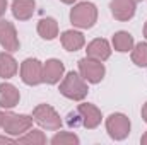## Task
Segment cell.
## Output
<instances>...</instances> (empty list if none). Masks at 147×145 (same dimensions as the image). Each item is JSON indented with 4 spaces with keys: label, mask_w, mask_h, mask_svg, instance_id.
<instances>
[{
    "label": "cell",
    "mask_w": 147,
    "mask_h": 145,
    "mask_svg": "<svg viewBox=\"0 0 147 145\" xmlns=\"http://www.w3.org/2000/svg\"><path fill=\"white\" fill-rule=\"evenodd\" d=\"M111 15L116 21H130L135 15V2L134 0H111L110 2Z\"/></svg>",
    "instance_id": "11"
},
{
    "label": "cell",
    "mask_w": 147,
    "mask_h": 145,
    "mask_svg": "<svg viewBox=\"0 0 147 145\" xmlns=\"http://www.w3.org/2000/svg\"><path fill=\"white\" fill-rule=\"evenodd\" d=\"M33 116L29 114H17V113H3V123H2V130L7 135L12 137H21L24 135L28 130L33 128Z\"/></svg>",
    "instance_id": "3"
},
{
    "label": "cell",
    "mask_w": 147,
    "mask_h": 145,
    "mask_svg": "<svg viewBox=\"0 0 147 145\" xmlns=\"http://www.w3.org/2000/svg\"><path fill=\"white\" fill-rule=\"evenodd\" d=\"M60 41H62V46L67 50V51H79L84 48L86 44V38L80 31H75V29H67L62 33L60 36Z\"/></svg>",
    "instance_id": "14"
},
{
    "label": "cell",
    "mask_w": 147,
    "mask_h": 145,
    "mask_svg": "<svg viewBox=\"0 0 147 145\" xmlns=\"http://www.w3.org/2000/svg\"><path fill=\"white\" fill-rule=\"evenodd\" d=\"M38 34L46 41L55 39L58 36V22L53 17H43L38 22Z\"/></svg>",
    "instance_id": "17"
},
{
    "label": "cell",
    "mask_w": 147,
    "mask_h": 145,
    "mask_svg": "<svg viewBox=\"0 0 147 145\" xmlns=\"http://www.w3.org/2000/svg\"><path fill=\"white\" fill-rule=\"evenodd\" d=\"M132 123L127 114L123 113H113L106 118V132L113 140H125L130 135Z\"/></svg>",
    "instance_id": "5"
},
{
    "label": "cell",
    "mask_w": 147,
    "mask_h": 145,
    "mask_svg": "<svg viewBox=\"0 0 147 145\" xmlns=\"http://www.w3.org/2000/svg\"><path fill=\"white\" fill-rule=\"evenodd\" d=\"M21 80L26 85H39L43 79V63L38 58H26L21 63Z\"/></svg>",
    "instance_id": "7"
},
{
    "label": "cell",
    "mask_w": 147,
    "mask_h": 145,
    "mask_svg": "<svg viewBox=\"0 0 147 145\" xmlns=\"http://www.w3.org/2000/svg\"><path fill=\"white\" fill-rule=\"evenodd\" d=\"M60 2H63V3H67V5H70L74 2H77V0H60Z\"/></svg>",
    "instance_id": "26"
},
{
    "label": "cell",
    "mask_w": 147,
    "mask_h": 145,
    "mask_svg": "<svg viewBox=\"0 0 147 145\" xmlns=\"http://www.w3.org/2000/svg\"><path fill=\"white\" fill-rule=\"evenodd\" d=\"M19 101H21V92L16 85L9 82L0 84V108L12 109L19 104Z\"/></svg>",
    "instance_id": "13"
},
{
    "label": "cell",
    "mask_w": 147,
    "mask_h": 145,
    "mask_svg": "<svg viewBox=\"0 0 147 145\" xmlns=\"http://www.w3.org/2000/svg\"><path fill=\"white\" fill-rule=\"evenodd\" d=\"M111 43H113L115 51H118V53H128V51H132V48L135 46L134 36H132L128 31H118V33H115Z\"/></svg>",
    "instance_id": "16"
},
{
    "label": "cell",
    "mask_w": 147,
    "mask_h": 145,
    "mask_svg": "<svg viewBox=\"0 0 147 145\" xmlns=\"http://www.w3.org/2000/svg\"><path fill=\"white\" fill-rule=\"evenodd\" d=\"M140 114H142V119H144V121L147 123V103L144 104V106H142V111H140Z\"/></svg>",
    "instance_id": "24"
},
{
    "label": "cell",
    "mask_w": 147,
    "mask_h": 145,
    "mask_svg": "<svg viewBox=\"0 0 147 145\" xmlns=\"http://www.w3.org/2000/svg\"><path fill=\"white\" fill-rule=\"evenodd\" d=\"M53 145H79V137L75 133H70V132H58L57 135L51 137L50 140Z\"/></svg>",
    "instance_id": "21"
},
{
    "label": "cell",
    "mask_w": 147,
    "mask_h": 145,
    "mask_svg": "<svg viewBox=\"0 0 147 145\" xmlns=\"http://www.w3.org/2000/svg\"><path fill=\"white\" fill-rule=\"evenodd\" d=\"M17 140L14 138H9V137H0V144H16Z\"/></svg>",
    "instance_id": "23"
},
{
    "label": "cell",
    "mask_w": 147,
    "mask_h": 145,
    "mask_svg": "<svg viewBox=\"0 0 147 145\" xmlns=\"http://www.w3.org/2000/svg\"><path fill=\"white\" fill-rule=\"evenodd\" d=\"M17 144L22 145H43L46 144V137L39 130H28L24 135L17 137Z\"/></svg>",
    "instance_id": "19"
},
{
    "label": "cell",
    "mask_w": 147,
    "mask_h": 145,
    "mask_svg": "<svg viewBox=\"0 0 147 145\" xmlns=\"http://www.w3.org/2000/svg\"><path fill=\"white\" fill-rule=\"evenodd\" d=\"M2 123H3V113L0 111V130H2Z\"/></svg>",
    "instance_id": "27"
},
{
    "label": "cell",
    "mask_w": 147,
    "mask_h": 145,
    "mask_svg": "<svg viewBox=\"0 0 147 145\" xmlns=\"http://www.w3.org/2000/svg\"><path fill=\"white\" fill-rule=\"evenodd\" d=\"M86 53H87L86 56H91V58L99 60V62H106L111 56V46L105 38H96L87 44Z\"/></svg>",
    "instance_id": "12"
},
{
    "label": "cell",
    "mask_w": 147,
    "mask_h": 145,
    "mask_svg": "<svg viewBox=\"0 0 147 145\" xmlns=\"http://www.w3.org/2000/svg\"><path fill=\"white\" fill-rule=\"evenodd\" d=\"M77 114H79V119H80V125L87 130H94L101 125V119H103V114L101 111L96 108L94 104L91 103H82L77 106Z\"/></svg>",
    "instance_id": "8"
},
{
    "label": "cell",
    "mask_w": 147,
    "mask_h": 145,
    "mask_svg": "<svg viewBox=\"0 0 147 145\" xmlns=\"http://www.w3.org/2000/svg\"><path fill=\"white\" fill-rule=\"evenodd\" d=\"M19 70L16 58L9 53V51H2L0 53V77L2 79H12Z\"/></svg>",
    "instance_id": "18"
},
{
    "label": "cell",
    "mask_w": 147,
    "mask_h": 145,
    "mask_svg": "<svg viewBox=\"0 0 147 145\" xmlns=\"http://www.w3.org/2000/svg\"><path fill=\"white\" fill-rule=\"evenodd\" d=\"M5 10H7V0H0V17L5 14Z\"/></svg>",
    "instance_id": "22"
},
{
    "label": "cell",
    "mask_w": 147,
    "mask_h": 145,
    "mask_svg": "<svg viewBox=\"0 0 147 145\" xmlns=\"http://www.w3.org/2000/svg\"><path fill=\"white\" fill-rule=\"evenodd\" d=\"M79 73L87 80V84H99L105 79L106 68L103 62L94 60L91 56H84L79 60Z\"/></svg>",
    "instance_id": "6"
},
{
    "label": "cell",
    "mask_w": 147,
    "mask_h": 145,
    "mask_svg": "<svg viewBox=\"0 0 147 145\" xmlns=\"http://www.w3.org/2000/svg\"><path fill=\"white\" fill-rule=\"evenodd\" d=\"M70 22L74 28L91 29L98 22V7L92 2H79L70 10Z\"/></svg>",
    "instance_id": "2"
},
{
    "label": "cell",
    "mask_w": 147,
    "mask_h": 145,
    "mask_svg": "<svg viewBox=\"0 0 147 145\" xmlns=\"http://www.w3.org/2000/svg\"><path fill=\"white\" fill-rule=\"evenodd\" d=\"M87 80L79 72H69L60 82V94L70 101H84L87 97Z\"/></svg>",
    "instance_id": "1"
},
{
    "label": "cell",
    "mask_w": 147,
    "mask_h": 145,
    "mask_svg": "<svg viewBox=\"0 0 147 145\" xmlns=\"http://www.w3.org/2000/svg\"><path fill=\"white\" fill-rule=\"evenodd\" d=\"M34 10H36V2L34 0H14L12 2V15L17 21L31 19Z\"/></svg>",
    "instance_id": "15"
},
{
    "label": "cell",
    "mask_w": 147,
    "mask_h": 145,
    "mask_svg": "<svg viewBox=\"0 0 147 145\" xmlns=\"http://www.w3.org/2000/svg\"><path fill=\"white\" fill-rule=\"evenodd\" d=\"M144 38H146V39H147V22H146V24H144Z\"/></svg>",
    "instance_id": "28"
},
{
    "label": "cell",
    "mask_w": 147,
    "mask_h": 145,
    "mask_svg": "<svg viewBox=\"0 0 147 145\" xmlns=\"http://www.w3.org/2000/svg\"><path fill=\"white\" fill-rule=\"evenodd\" d=\"M140 144H142V145H147V132L142 135V138H140Z\"/></svg>",
    "instance_id": "25"
},
{
    "label": "cell",
    "mask_w": 147,
    "mask_h": 145,
    "mask_svg": "<svg viewBox=\"0 0 147 145\" xmlns=\"http://www.w3.org/2000/svg\"><path fill=\"white\" fill-rule=\"evenodd\" d=\"M33 119L45 130H51L57 132L62 128V118L60 114L55 111V108H51L50 104H38L33 109Z\"/></svg>",
    "instance_id": "4"
},
{
    "label": "cell",
    "mask_w": 147,
    "mask_h": 145,
    "mask_svg": "<svg viewBox=\"0 0 147 145\" xmlns=\"http://www.w3.org/2000/svg\"><path fill=\"white\" fill-rule=\"evenodd\" d=\"M132 62L137 67H147V43H139L132 48Z\"/></svg>",
    "instance_id": "20"
},
{
    "label": "cell",
    "mask_w": 147,
    "mask_h": 145,
    "mask_svg": "<svg viewBox=\"0 0 147 145\" xmlns=\"http://www.w3.org/2000/svg\"><path fill=\"white\" fill-rule=\"evenodd\" d=\"M63 73H65V65L58 58H50L43 63V79L50 85L58 84L63 79Z\"/></svg>",
    "instance_id": "10"
},
{
    "label": "cell",
    "mask_w": 147,
    "mask_h": 145,
    "mask_svg": "<svg viewBox=\"0 0 147 145\" xmlns=\"http://www.w3.org/2000/svg\"><path fill=\"white\" fill-rule=\"evenodd\" d=\"M134 2H135V3H139V2H142V0H134Z\"/></svg>",
    "instance_id": "29"
},
{
    "label": "cell",
    "mask_w": 147,
    "mask_h": 145,
    "mask_svg": "<svg viewBox=\"0 0 147 145\" xmlns=\"http://www.w3.org/2000/svg\"><path fill=\"white\" fill-rule=\"evenodd\" d=\"M0 46L12 53V51H17L19 50V38H17V31L14 28L12 22L2 19L0 21Z\"/></svg>",
    "instance_id": "9"
}]
</instances>
